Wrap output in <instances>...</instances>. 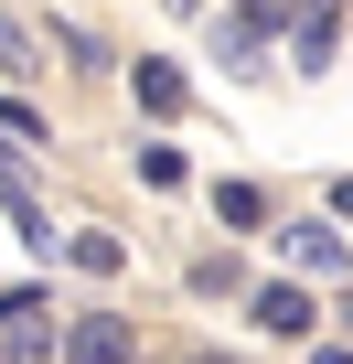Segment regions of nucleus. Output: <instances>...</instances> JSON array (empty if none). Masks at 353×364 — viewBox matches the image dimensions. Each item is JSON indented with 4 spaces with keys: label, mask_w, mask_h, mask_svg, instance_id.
<instances>
[{
    "label": "nucleus",
    "mask_w": 353,
    "mask_h": 364,
    "mask_svg": "<svg viewBox=\"0 0 353 364\" xmlns=\"http://www.w3.org/2000/svg\"><path fill=\"white\" fill-rule=\"evenodd\" d=\"M214 215L225 225H268V193H257V182H214Z\"/></svg>",
    "instance_id": "obj_10"
},
{
    "label": "nucleus",
    "mask_w": 353,
    "mask_h": 364,
    "mask_svg": "<svg viewBox=\"0 0 353 364\" xmlns=\"http://www.w3.org/2000/svg\"><path fill=\"white\" fill-rule=\"evenodd\" d=\"M139 107H150V118H183V107H193V86L171 75V65H139Z\"/></svg>",
    "instance_id": "obj_7"
},
{
    "label": "nucleus",
    "mask_w": 353,
    "mask_h": 364,
    "mask_svg": "<svg viewBox=\"0 0 353 364\" xmlns=\"http://www.w3.org/2000/svg\"><path fill=\"white\" fill-rule=\"evenodd\" d=\"M257 43H268V33H257V22H246V11H236V22H225V11H214V65H257Z\"/></svg>",
    "instance_id": "obj_9"
},
{
    "label": "nucleus",
    "mask_w": 353,
    "mask_h": 364,
    "mask_svg": "<svg viewBox=\"0 0 353 364\" xmlns=\"http://www.w3.org/2000/svg\"><path fill=\"white\" fill-rule=\"evenodd\" d=\"M342 321H353V300H342Z\"/></svg>",
    "instance_id": "obj_16"
},
{
    "label": "nucleus",
    "mask_w": 353,
    "mask_h": 364,
    "mask_svg": "<svg viewBox=\"0 0 353 364\" xmlns=\"http://www.w3.org/2000/svg\"><path fill=\"white\" fill-rule=\"evenodd\" d=\"M183 364H225V353H183Z\"/></svg>",
    "instance_id": "obj_15"
},
{
    "label": "nucleus",
    "mask_w": 353,
    "mask_h": 364,
    "mask_svg": "<svg viewBox=\"0 0 353 364\" xmlns=\"http://www.w3.org/2000/svg\"><path fill=\"white\" fill-rule=\"evenodd\" d=\"M139 182H150V193H171V182H183V150H161V139H150V150H139Z\"/></svg>",
    "instance_id": "obj_12"
},
{
    "label": "nucleus",
    "mask_w": 353,
    "mask_h": 364,
    "mask_svg": "<svg viewBox=\"0 0 353 364\" xmlns=\"http://www.w3.org/2000/svg\"><path fill=\"white\" fill-rule=\"evenodd\" d=\"M246 22H257V33H289V22H300V0H246Z\"/></svg>",
    "instance_id": "obj_13"
},
{
    "label": "nucleus",
    "mask_w": 353,
    "mask_h": 364,
    "mask_svg": "<svg viewBox=\"0 0 353 364\" xmlns=\"http://www.w3.org/2000/svg\"><path fill=\"white\" fill-rule=\"evenodd\" d=\"M54 54H65V65H75V75H107V43H97V33H86V22H54Z\"/></svg>",
    "instance_id": "obj_8"
},
{
    "label": "nucleus",
    "mask_w": 353,
    "mask_h": 364,
    "mask_svg": "<svg viewBox=\"0 0 353 364\" xmlns=\"http://www.w3.org/2000/svg\"><path fill=\"white\" fill-rule=\"evenodd\" d=\"M332 33H342V11L300 0V22H289V54H300V75H321V65H332Z\"/></svg>",
    "instance_id": "obj_5"
},
{
    "label": "nucleus",
    "mask_w": 353,
    "mask_h": 364,
    "mask_svg": "<svg viewBox=\"0 0 353 364\" xmlns=\"http://www.w3.org/2000/svg\"><path fill=\"white\" fill-rule=\"evenodd\" d=\"M33 54H43V43H33V33H22V22H0V75H43V65H33Z\"/></svg>",
    "instance_id": "obj_11"
},
{
    "label": "nucleus",
    "mask_w": 353,
    "mask_h": 364,
    "mask_svg": "<svg viewBox=\"0 0 353 364\" xmlns=\"http://www.w3.org/2000/svg\"><path fill=\"white\" fill-rule=\"evenodd\" d=\"M246 321H257V332H278V343H310V321H321V311H310V289H300V279H268V289L246 300Z\"/></svg>",
    "instance_id": "obj_3"
},
{
    "label": "nucleus",
    "mask_w": 353,
    "mask_h": 364,
    "mask_svg": "<svg viewBox=\"0 0 353 364\" xmlns=\"http://www.w3.org/2000/svg\"><path fill=\"white\" fill-rule=\"evenodd\" d=\"M310 364H353V343H321V353H310Z\"/></svg>",
    "instance_id": "obj_14"
},
{
    "label": "nucleus",
    "mask_w": 353,
    "mask_h": 364,
    "mask_svg": "<svg viewBox=\"0 0 353 364\" xmlns=\"http://www.w3.org/2000/svg\"><path fill=\"white\" fill-rule=\"evenodd\" d=\"M54 321H65V311H54L43 289H0V364H54V353H65Z\"/></svg>",
    "instance_id": "obj_1"
},
{
    "label": "nucleus",
    "mask_w": 353,
    "mask_h": 364,
    "mask_svg": "<svg viewBox=\"0 0 353 364\" xmlns=\"http://www.w3.org/2000/svg\"><path fill=\"white\" fill-rule=\"evenodd\" d=\"M278 247H289V257H300V268H310V279H342V268H353V247H342V236H332V225H310V215H300V225H289V236H278Z\"/></svg>",
    "instance_id": "obj_4"
},
{
    "label": "nucleus",
    "mask_w": 353,
    "mask_h": 364,
    "mask_svg": "<svg viewBox=\"0 0 353 364\" xmlns=\"http://www.w3.org/2000/svg\"><path fill=\"white\" fill-rule=\"evenodd\" d=\"M65 364H139V332L118 311H75L65 321Z\"/></svg>",
    "instance_id": "obj_2"
},
{
    "label": "nucleus",
    "mask_w": 353,
    "mask_h": 364,
    "mask_svg": "<svg viewBox=\"0 0 353 364\" xmlns=\"http://www.w3.org/2000/svg\"><path fill=\"white\" fill-rule=\"evenodd\" d=\"M65 257H75L86 279H118V268H129V247H118L107 225H86V236H65Z\"/></svg>",
    "instance_id": "obj_6"
}]
</instances>
